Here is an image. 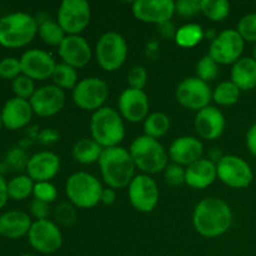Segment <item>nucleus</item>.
Wrapping results in <instances>:
<instances>
[{"mask_svg": "<svg viewBox=\"0 0 256 256\" xmlns=\"http://www.w3.org/2000/svg\"><path fill=\"white\" fill-rule=\"evenodd\" d=\"M232 224V212L219 198H206L198 202L192 212V225L198 234L212 239L224 235Z\"/></svg>", "mask_w": 256, "mask_h": 256, "instance_id": "obj_1", "label": "nucleus"}, {"mask_svg": "<svg viewBox=\"0 0 256 256\" xmlns=\"http://www.w3.org/2000/svg\"><path fill=\"white\" fill-rule=\"evenodd\" d=\"M100 172L108 188L122 189L134 179L135 164L129 150L122 146L106 148L99 159Z\"/></svg>", "mask_w": 256, "mask_h": 256, "instance_id": "obj_2", "label": "nucleus"}, {"mask_svg": "<svg viewBox=\"0 0 256 256\" xmlns=\"http://www.w3.org/2000/svg\"><path fill=\"white\" fill-rule=\"evenodd\" d=\"M39 30L36 19L26 12H10L0 18V45L10 49L22 48L32 42Z\"/></svg>", "mask_w": 256, "mask_h": 256, "instance_id": "obj_3", "label": "nucleus"}, {"mask_svg": "<svg viewBox=\"0 0 256 256\" xmlns=\"http://www.w3.org/2000/svg\"><path fill=\"white\" fill-rule=\"evenodd\" d=\"M90 132L102 148L119 146L125 138V126L122 115L112 108L102 106L92 112L90 119Z\"/></svg>", "mask_w": 256, "mask_h": 256, "instance_id": "obj_4", "label": "nucleus"}, {"mask_svg": "<svg viewBox=\"0 0 256 256\" xmlns=\"http://www.w3.org/2000/svg\"><path fill=\"white\" fill-rule=\"evenodd\" d=\"M135 168L142 174L152 175L164 172L169 164V154L159 140L142 135L132 142L129 149Z\"/></svg>", "mask_w": 256, "mask_h": 256, "instance_id": "obj_5", "label": "nucleus"}, {"mask_svg": "<svg viewBox=\"0 0 256 256\" xmlns=\"http://www.w3.org/2000/svg\"><path fill=\"white\" fill-rule=\"evenodd\" d=\"M102 186L98 178L85 172H74L70 175L65 184L68 199L79 209H92L100 202Z\"/></svg>", "mask_w": 256, "mask_h": 256, "instance_id": "obj_6", "label": "nucleus"}, {"mask_svg": "<svg viewBox=\"0 0 256 256\" xmlns=\"http://www.w3.org/2000/svg\"><path fill=\"white\" fill-rule=\"evenodd\" d=\"M98 64L105 72H115L128 58V44L119 32H108L99 38L95 46Z\"/></svg>", "mask_w": 256, "mask_h": 256, "instance_id": "obj_7", "label": "nucleus"}, {"mask_svg": "<svg viewBox=\"0 0 256 256\" xmlns=\"http://www.w3.org/2000/svg\"><path fill=\"white\" fill-rule=\"evenodd\" d=\"M92 10L85 0H64L58 10V24L66 35H80L89 25Z\"/></svg>", "mask_w": 256, "mask_h": 256, "instance_id": "obj_8", "label": "nucleus"}, {"mask_svg": "<svg viewBox=\"0 0 256 256\" xmlns=\"http://www.w3.org/2000/svg\"><path fill=\"white\" fill-rule=\"evenodd\" d=\"M108 96H109L108 84L96 76L80 80L72 90V100L75 105L86 112H96L102 109Z\"/></svg>", "mask_w": 256, "mask_h": 256, "instance_id": "obj_9", "label": "nucleus"}, {"mask_svg": "<svg viewBox=\"0 0 256 256\" xmlns=\"http://www.w3.org/2000/svg\"><path fill=\"white\" fill-rule=\"evenodd\" d=\"M218 178L232 189H245L254 180V172L246 160L236 155H224L216 164Z\"/></svg>", "mask_w": 256, "mask_h": 256, "instance_id": "obj_10", "label": "nucleus"}, {"mask_svg": "<svg viewBox=\"0 0 256 256\" xmlns=\"http://www.w3.org/2000/svg\"><path fill=\"white\" fill-rule=\"evenodd\" d=\"M245 42L235 29H226L219 32L210 42L209 55L219 65H234L242 59Z\"/></svg>", "mask_w": 256, "mask_h": 256, "instance_id": "obj_11", "label": "nucleus"}, {"mask_svg": "<svg viewBox=\"0 0 256 256\" xmlns=\"http://www.w3.org/2000/svg\"><path fill=\"white\" fill-rule=\"evenodd\" d=\"M128 188L130 204L136 212H152L156 208L159 202V188L150 175H136Z\"/></svg>", "mask_w": 256, "mask_h": 256, "instance_id": "obj_12", "label": "nucleus"}, {"mask_svg": "<svg viewBox=\"0 0 256 256\" xmlns=\"http://www.w3.org/2000/svg\"><path fill=\"white\" fill-rule=\"evenodd\" d=\"M176 100L186 109L199 112L209 106V102L212 100V90L208 82L199 78H186L178 85Z\"/></svg>", "mask_w": 256, "mask_h": 256, "instance_id": "obj_13", "label": "nucleus"}, {"mask_svg": "<svg viewBox=\"0 0 256 256\" xmlns=\"http://www.w3.org/2000/svg\"><path fill=\"white\" fill-rule=\"evenodd\" d=\"M32 249L42 254L56 252L62 245V235L58 225L50 220H35L28 232Z\"/></svg>", "mask_w": 256, "mask_h": 256, "instance_id": "obj_14", "label": "nucleus"}, {"mask_svg": "<svg viewBox=\"0 0 256 256\" xmlns=\"http://www.w3.org/2000/svg\"><path fill=\"white\" fill-rule=\"evenodd\" d=\"M64 90L56 85H44L35 90L34 95L29 100L34 114L42 118H50L59 114L65 105Z\"/></svg>", "mask_w": 256, "mask_h": 256, "instance_id": "obj_15", "label": "nucleus"}, {"mask_svg": "<svg viewBox=\"0 0 256 256\" xmlns=\"http://www.w3.org/2000/svg\"><path fill=\"white\" fill-rule=\"evenodd\" d=\"M132 12L139 22L162 25L172 20L175 2L172 0H136L132 2Z\"/></svg>", "mask_w": 256, "mask_h": 256, "instance_id": "obj_16", "label": "nucleus"}, {"mask_svg": "<svg viewBox=\"0 0 256 256\" xmlns=\"http://www.w3.org/2000/svg\"><path fill=\"white\" fill-rule=\"evenodd\" d=\"M22 74L32 80L52 78L56 62L52 54L42 49H29L20 56Z\"/></svg>", "mask_w": 256, "mask_h": 256, "instance_id": "obj_17", "label": "nucleus"}, {"mask_svg": "<svg viewBox=\"0 0 256 256\" xmlns=\"http://www.w3.org/2000/svg\"><path fill=\"white\" fill-rule=\"evenodd\" d=\"M118 108H119V114L128 122H144L149 115V98L144 90L128 88L120 94Z\"/></svg>", "mask_w": 256, "mask_h": 256, "instance_id": "obj_18", "label": "nucleus"}, {"mask_svg": "<svg viewBox=\"0 0 256 256\" xmlns=\"http://www.w3.org/2000/svg\"><path fill=\"white\" fill-rule=\"evenodd\" d=\"M92 48L82 35H66L59 46V56L64 64L74 69L86 66L92 60Z\"/></svg>", "mask_w": 256, "mask_h": 256, "instance_id": "obj_19", "label": "nucleus"}, {"mask_svg": "<svg viewBox=\"0 0 256 256\" xmlns=\"http://www.w3.org/2000/svg\"><path fill=\"white\" fill-rule=\"evenodd\" d=\"M194 125L198 135L202 139L215 140L222 135L226 122L224 114L218 108L209 105L196 112Z\"/></svg>", "mask_w": 256, "mask_h": 256, "instance_id": "obj_20", "label": "nucleus"}, {"mask_svg": "<svg viewBox=\"0 0 256 256\" xmlns=\"http://www.w3.org/2000/svg\"><path fill=\"white\" fill-rule=\"evenodd\" d=\"M26 172L34 182H49L60 170V159L52 152H39L26 160Z\"/></svg>", "mask_w": 256, "mask_h": 256, "instance_id": "obj_21", "label": "nucleus"}, {"mask_svg": "<svg viewBox=\"0 0 256 256\" xmlns=\"http://www.w3.org/2000/svg\"><path fill=\"white\" fill-rule=\"evenodd\" d=\"M204 145L195 136H180L172 142L169 148V158L172 162L182 166H189L202 159Z\"/></svg>", "mask_w": 256, "mask_h": 256, "instance_id": "obj_22", "label": "nucleus"}, {"mask_svg": "<svg viewBox=\"0 0 256 256\" xmlns=\"http://www.w3.org/2000/svg\"><path fill=\"white\" fill-rule=\"evenodd\" d=\"M2 112V126L8 130H19L26 126L32 118V109L29 100L12 98L4 104Z\"/></svg>", "mask_w": 256, "mask_h": 256, "instance_id": "obj_23", "label": "nucleus"}, {"mask_svg": "<svg viewBox=\"0 0 256 256\" xmlns=\"http://www.w3.org/2000/svg\"><path fill=\"white\" fill-rule=\"evenodd\" d=\"M218 179L216 164L202 158L185 168V184L196 190H202L214 184Z\"/></svg>", "mask_w": 256, "mask_h": 256, "instance_id": "obj_24", "label": "nucleus"}, {"mask_svg": "<svg viewBox=\"0 0 256 256\" xmlns=\"http://www.w3.org/2000/svg\"><path fill=\"white\" fill-rule=\"evenodd\" d=\"M32 222L29 215L19 210H10L0 215V235L6 239H20L29 232Z\"/></svg>", "mask_w": 256, "mask_h": 256, "instance_id": "obj_25", "label": "nucleus"}, {"mask_svg": "<svg viewBox=\"0 0 256 256\" xmlns=\"http://www.w3.org/2000/svg\"><path fill=\"white\" fill-rule=\"evenodd\" d=\"M232 82L242 92H249L256 86V60L252 58H242L232 68Z\"/></svg>", "mask_w": 256, "mask_h": 256, "instance_id": "obj_26", "label": "nucleus"}, {"mask_svg": "<svg viewBox=\"0 0 256 256\" xmlns=\"http://www.w3.org/2000/svg\"><path fill=\"white\" fill-rule=\"evenodd\" d=\"M104 148L92 138H82L72 146V158L82 165H92L99 162Z\"/></svg>", "mask_w": 256, "mask_h": 256, "instance_id": "obj_27", "label": "nucleus"}, {"mask_svg": "<svg viewBox=\"0 0 256 256\" xmlns=\"http://www.w3.org/2000/svg\"><path fill=\"white\" fill-rule=\"evenodd\" d=\"M170 129V118L162 112H155L148 115L144 120V135L159 139L164 136Z\"/></svg>", "mask_w": 256, "mask_h": 256, "instance_id": "obj_28", "label": "nucleus"}, {"mask_svg": "<svg viewBox=\"0 0 256 256\" xmlns=\"http://www.w3.org/2000/svg\"><path fill=\"white\" fill-rule=\"evenodd\" d=\"M205 32L202 30V25L194 24H185L176 30L175 34V42L182 48H194L204 39Z\"/></svg>", "mask_w": 256, "mask_h": 256, "instance_id": "obj_29", "label": "nucleus"}, {"mask_svg": "<svg viewBox=\"0 0 256 256\" xmlns=\"http://www.w3.org/2000/svg\"><path fill=\"white\" fill-rule=\"evenodd\" d=\"M34 180L29 175H18L8 182V195L9 199L22 202L28 199L34 190Z\"/></svg>", "mask_w": 256, "mask_h": 256, "instance_id": "obj_30", "label": "nucleus"}, {"mask_svg": "<svg viewBox=\"0 0 256 256\" xmlns=\"http://www.w3.org/2000/svg\"><path fill=\"white\" fill-rule=\"evenodd\" d=\"M240 94L242 90L232 80L222 82L212 90V100L220 106H232L239 102Z\"/></svg>", "mask_w": 256, "mask_h": 256, "instance_id": "obj_31", "label": "nucleus"}, {"mask_svg": "<svg viewBox=\"0 0 256 256\" xmlns=\"http://www.w3.org/2000/svg\"><path fill=\"white\" fill-rule=\"evenodd\" d=\"M52 79L54 82V85L62 90H74L78 82V72L76 69L72 68L70 65L60 62L55 66L54 72L52 75Z\"/></svg>", "mask_w": 256, "mask_h": 256, "instance_id": "obj_32", "label": "nucleus"}, {"mask_svg": "<svg viewBox=\"0 0 256 256\" xmlns=\"http://www.w3.org/2000/svg\"><path fill=\"white\" fill-rule=\"evenodd\" d=\"M39 36L45 44L50 45V46H60L62 40L65 39L66 34L64 30L62 29L58 22H52V20H44L39 24Z\"/></svg>", "mask_w": 256, "mask_h": 256, "instance_id": "obj_33", "label": "nucleus"}, {"mask_svg": "<svg viewBox=\"0 0 256 256\" xmlns=\"http://www.w3.org/2000/svg\"><path fill=\"white\" fill-rule=\"evenodd\" d=\"M202 12L212 22H222L230 14V4L226 0H202Z\"/></svg>", "mask_w": 256, "mask_h": 256, "instance_id": "obj_34", "label": "nucleus"}, {"mask_svg": "<svg viewBox=\"0 0 256 256\" xmlns=\"http://www.w3.org/2000/svg\"><path fill=\"white\" fill-rule=\"evenodd\" d=\"M219 75V64L209 54L202 56L196 64V78L202 82H214Z\"/></svg>", "mask_w": 256, "mask_h": 256, "instance_id": "obj_35", "label": "nucleus"}, {"mask_svg": "<svg viewBox=\"0 0 256 256\" xmlns=\"http://www.w3.org/2000/svg\"><path fill=\"white\" fill-rule=\"evenodd\" d=\"M12 92L15 94V98L24 100H30L35 92V84L34 80L30 78L25 76V75H19L15 80L12 82Z\"/></svg>", "mask_w": 256, "mask_h": 256, "instance_id": "obj_36", "label": "nucleus"}, {"mask_svg": "<svg viewBox=\"0 0 256 256\" xmlns=\"http://www.w3.org/2000/svg\"><path fill=\"white\" fill-rule=\"evenodd\" d=\"M236 30L242 35L244 42H256V12L242 16L238 24Z\"/></svg>", "mask_w": 256, "mask_h": 256, "instance_id": "obj_37", "label": "nucleus"}, {"mask_svg": "<svg viewBox=\"0 0 256 256\" xmlns=\"http://www.w3.org/2000/svg\"><path fill=\"white\" fill-rule=\"evenodd\" d=\"M32 195L36 200L50 204L58 199V189L50 182H35Z\"/></svg>", "mask_w": 256, "mask_h": 256, "instance_id": "obj_38", "label": "nucleus"}, {"mask_svg": "<svg viewBox=\"0 0 256 256\" xmlns=\"http://www.w3.org/2000/svg\"><path fill=\"white\" fill-rule=\"evenodd\" d=\"M22 75L20 59L14 56H6L0 60V78L5 80H15Z\"/></svg>", "mask_w": 256, "mask_h": 256, "instance_id": "obj_39", "label": "nucleus"}, {"mask_svg": "<svg viewBox=\"0 0 256 256\" xmlns=\"http://www.w3.org/2000/svg\"><path fill=\"white\" fill-rule=\"evenodd\" d=\"M148 82V72L142 65H135L128 72V84L132 89L142 90Z\"/></svg>", "mask_w": 256, "mask_h": 256, "instance_id": "obj_40", "label": "nucleus"}, {"mask_svg": "<svg viewBox=\"0 0 256 256\" xmlns=\"http://www.w3.org/2000/svg\"><path fill=\"white\" fill-rule=\"evenodd\" d=\"M165 182L172 186H180L185 184V169L182 165H178L175 162L168 164L164 170Z\"/></svg>", "mask_w": 256, "mask_h": 256, "instance_id": "obj_41", "label": "nucleus"}, {"mask_svg": "<svg viewBox=\"0 0 256 256\" xmlns=\"http://www.w3.org/2000/svg\"><path fill=\"white\" fill-rule=\"evenodd\" d=\"M202 12L199 0H179L175 2V14L182 18H192Z\"/></svg>", "mask_w": 256, "mask_h": 256, "instance_id": "obj_42", "label": "nucleus"}, {"mask_svg": "<svg viewBox=\"0 0 256 256\" xmlns=\"http://www.w3.org/2000/svg\"><path fill=\"white\" fill-rule=\"evenodd\" d=\"M55 219L62 225H72L74 224L75 219H76V212H75L72 205L62 202L55 209Z\"/></svg>", "mask_w": 256, "mask_h": 256, "instance_id": "obj_43", "label": "nucleus"}, {"mask_svg": "<svg viewBox=\"0 0 256 256\" xmlns=\"http://www.w3.org/2000/svg\"><path fill=\"white\" fill-rule=\"evenodd\" d=\"M49 204L34 199L30 204V212L36 220H46L49 216Z\"/></svg>", "mask_w": 256, "mask_h": 256, "instance_id": "obj_44", "label": "nucleus"}, {"mask_svg": "<svg viewBox=\"0 0 256 256\" xmlns=\"http://www.w3.org/2000/svg\"><path fill=\"white\" fill-rule=\"evenodd\" d=\"M39 140L44 145H52L59 140V134L54 129H44L39 134Z\"/></svg>", "mask_w": 256, "mask_h": 256, "instance_id": "obj_45", "label": "nucleus"}, {"mask_svg": "<svg viewBox=\"0 0 256 256\" xmlns=\"http://www.w3.org/2000/svg\"><path fill=\"white\" fill-rule=\"evenodd\" d=\"M246 146L250 154L256 158V124L252 125L246 132Z\"/></svg>", "mask_w": 256, "mask_h": 256, "instance_id": "obj_46", "label": "nucleus"}, {"mask_svg": "<svg viewBox=\"0 0 256 256\" xmlns=\"http://www.w3.org/2000/svg\"><path fill=\"white\" fill-rule=\"evenodd\" d=\"M159 29L160 34L164 38H166V39H175V34H176L178 29H175L174 24L172 22H166L164 24L159 25Z\"/></svg>", "mask_w": 256, "mask_h": 256, "instance_id": "obj_47", "label": "nucleus"}, {"mask_svg": "<svg viewBox=\"0 0 256 256\" xmlns=\"http://www.w3.org/2000/svg\"><path fill=\"white\" fill-rule=\"evenodd\" d=\"M115 200H116V192L112 188H105L102 189V198H100V202H102L104 205H112L114 204Z\"/></svg>", "mask_w": 256, "mask_h": 256, "instance_id": "obj_48", "label": "nucleus"}, {"mask_svg": "<svg viewBox=\"0 0 256 256\" xmlns=\"http://www.w3.org/2000/svg\"><path fill=\"white\" fill-rule=\"evenodd\" d=\"M8 200H9V195H8V182L0 174V209H2L6 205Z\"/></svg>", "mask_w": 256, "mask_h": 256, "instance_id": "obj_49", "label": "nucleus"}, {"mask_svg": "<svg viewBox=\"0 0 256 256\" xmlns=\"http://www.w3.org/2000/svg\"><path fill=\"white\" fill-rule=\"evenodd\" d=\"M222 158H224V155L220 152V149H212V152H209V158H208V159H209L210 162H214V164H218Z\"/></svg>", "mask_w": 256, "mask_h": 256, "instance_id": "obj_50", "label": "nucleus"}, {"mask_svg": "<svg viewBox=\"0 0 256 256\" xmlns=\"http://www.w3.org/2000/svg\"><path fill=\"white\" fill-rule=\"evenodd\" d=\"M252 59L256 60V45L254 46V50H252Z\"/></svg>", "mask_w": 256, "mask_h": 256, "instance_id": "obj_51", "label": "nucleus"}, {"mask_svg": "<svg viewBox=\"0 0 256 256\" xmlns=\"http://www.w3.org/2000/svg\"><path fill=\"white\" fill-rule=\"evenodd\" d=\"M2 128V112H0V130Z\"/></svg>", "mask_w": 256, "mask_h": 256, "instance_id": "obj_52", "label": "nucleus"}, {"mask_svg": "<svg viewBox=\"0 0 256 256\" xmlns=\"http://www.w3.org/2000/svg\"><path fill=\"white\" fill-rule=\"evenodd\" d=\"M19 256H34V255H29V254H22V255H19Z\"/></svg>", "mask_w": 256, "mask_h": 256, "instance_id": "obj_53", "label": "nucleus"}]
</instances>
